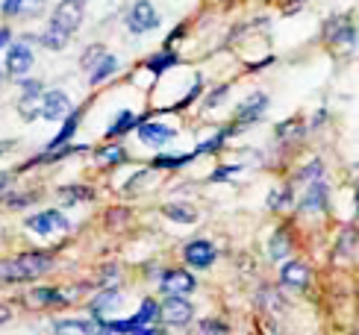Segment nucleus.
Returning a JSON list of instances; mask_svg holds the SVG:
<instances>
[{"mask_svg":"<svg viewBox=\"0 0 359 335\" xmlns=\"http://www.w3.org/2000/svg\"><path fill=\"white\" fill-rule=\"evenodd\" d=\"M194 159H198V156H194V150H191V153H183V156H180V153H174V156H156L151 162V168H154V171H156V168H159V171H171V168H186Z\"/></svg>","mask_w":359,"mask_h":335,"instance_id":"bb28decb","label":"nucleus"},{"mask_svg":"<svg viewBox=\"0 0 359 335\" xmlns=\"http://www.w3.org/2000/svg\"><path fill=\"white\" fill-rule=\"evenodd\" d=\"M9 321H12V309L6 306V303H0V327L9 324Z\"/></svg>","mask_w":359,"mask_h":335,"instance_id":"79ce46f5","label":"nucleus"},{"mask_svg":"<svg viewBox=\"0 0 359 335\" xmlns=\"http://www.w3.org/2000/svg\"><path fill=\"white\" fill-rule=\"evenodd\" d=\"M24 226L29 233H36V235H41V238H48V235H53V233H59V230H71V224H68V218L62 215L59 209H41V212H36V215H29L27 221H24Z\"/></svg>","mask_w":359,"mask_h":335,"instance_id":"7ed1b4c3","label":"nucleus"},{"mask_svg":"<svg viewBox=\"0 0 359 335\" xmlns=\"http://www.w3.org/2000/svg\"><path fill=\"white\" fill-rule=\"evenodd\" d=\"M162 215H165L171 224H194L198 221V212H194V206L183 203V200H171L162 206Z\"/></svg>","mask_w":359,"mask_h":335,"instance_id":"6ab92c4d","label":"nucleus"},{"mask_svg":"<svg viewBox=\"0 0 359 335\" xmlns=\"http://www.w3.org/2000/svg\"><path fill=\"white\" fill-rule=\"evenodd\" d=\"M236 171H242V165H227V168H218V171H212V182H221V179H227L230 174Z\"/></svg>","mask_w":359,"mask_h":335,"instance_id":"58836bf2","label":"nucleus"},{"mask_svg":"<svg viewBox=\"0 0 359 335\" xmlns=\"http://www.w3.org/2000/svg\"><path fill=\"white\" fill-rule=\"evenodd\" d=\"M18 115L24 121H36L41 115V95H21L18 100Z\"/></svg>","mask_w":359,"mask_h":335,"instance_id":"c85d7f7f","label":"nucleus"},{"mask_svg":"<svg viewBox=\"0 0 359 335\" xmlns=\"http://www.w3.org/2000/svg\"><path fill=\"white\" fill-rule=\"evenodd\" d=\"M36 44H41V48L59 53V50H65L68 44H71V36L62 33V29H56V27H48L44 33H36Z\"/></svg>","mask_w":359,"mask_h":335,"instance_id":"aec40b11","label":"nucleus"},{"mask_svg":"<svg viewBox=\"0 0 359 335\" xmlns=\"http://www.w3.org/2000/svg\"><path fill=\"white\" fill-rule=\"evenodd\" d=\"M71 109H74L71 97L65 95L62 88H50V91H44L41 95V118L44 121H62Z\"/></svg>","mask_w":359,"mask_h":335,"instance_id":"9b49d317","label":"nucleus"},{"mask_svg":"<svg viewBox=\"0 0 359 335\" xmlns=\"http://www.w3.org/2000/svg\"><path fill=\"white\" fill-rule=\"evenodd\" d=\"M139 124H142V118L133 112V109H121L115 115V121L107 127V142H112V139H121V135H127V132H133V130H139Z\"/></svg>","mask_w":359,"mask_h":335,"instance_id":"dca6fc26","label":"nucleus"},{"mask_svg":"<svg viewBox=\"0 0 359 335\" xmlns=\"http://www.w3.org/2000/svg\"><path fill=\"white\" fill-rule=\"evenodd\" d=\"M191 317H194V306L189 297H165V303H162V324L189 327Z\"/></svg>","mask_w":359,"mask_h":335,"instance_id":"9d476101","label":"nucleus"},{"mask_svg":"<svg viewBox=\"0 0 359 335\" xmlns=\"http://www.w3.org/2000/svg\"><path fill=\"white\" fill-rule=\"evenodd\" d=\"M27 271L18 265V259H0V282H27Z\"/></svg>","mask_w":359,"mask_h":335,"instance_id":"5701e85b","label":"nucleus"},{"mask_svg":"<svg viewBox=\"0 0 359 335\" xmlns=\"http://www.w3.org/2000/svg\"><path fill=\"white\" fill-rule=\"evenodd\" d=\"M95 156L100 165H118V162H127V150L121 144H109V147H100Z\"/></svg>","mask_w":359,"mask_h":335,"instance_id":"c756f323","label":"nucleus"},{"mask_svg":"<svg viewBox=\"0 0 359 335\" xmlns=\"http://www.w3.org/2000/svg\"><path fill=\"white\" fill-rule=\"evenodd\" d=\"M115 71H118V59H115L112 53H107L92 71H88V83H92V86H100L103 80H109Z\"/></svg>","mask_w":359,"mask_h":335,"instance_id":"4be33fe9","label":"nucleus"},{"mask_svg":"<svg viewBox=\"0 0 359 335\" xmlns=\"http://www.w3.org/2000/svg\"><path fill=\"white\" fill-rule=\"evenodd\" d=\"M9 44H12V29L9 27H0V50L9 48Z\"/></svg>","mask_w":359,"mask_h":335,"instance_id":"a19ab883","label":"nucleus"},{"mask_svg":"<svg viewBox=\"0 0 359 335\" xmlns=\"http://www.w3.org/2000/svg\"><path fill=\"white\" fill-rule=\"evenodd\" d=\"M33 197H36V194H18V197H9V206H12V209L29 206V203H33Z\"/></svg>","mask_w":359,"mask_h":335,"instance_id":"ea45409f","label":"nucleus"},{"mask_svg":"<svg viewBox=\"0 0 359 335\" xmlns=\"http://www.w3.org/2000/svg\"><path fill=\"white\" fill-rule=\"evenodd\" d=\"M268 109V95L265 91H253V95L245 100V103H238V109H236V121H233V130L236 132H242L238 127H245V124H253V121H259Z\"/></svg>","mask_w":359,"mask_h":335,"instance_id":"1a4fd4ad","label":"nucleus"},{"mask_svg":"<svg viewBox=\"0 0 359 335\" xmlns=\"http://www.w3.org/2000/svg\"><path fill=\"white\" fill-rule=\"evenodd\" d=\"M327 203H330V186H327V179H316L297 200V212H324Z\"/></svg>","mask_w":359,"mask_h":335,"instance_id":"f8f14e48","label":"nucleus"},{"mask_svg":"<svg viewBox=\"0 0 359 335\" xmlns=\"http://www.w3.org/2000/svg\"><path fill=\"white\" fill-rule=\"evenodd\" d=\"M27 0H4V6H0V12H4V18H18L21 9H24Z\"/></svg>","mask_w":359,"mask_h":335,"instance_id":"c9c22d12","label":"nucleus"},{"mask_svg":"<svg viewBox=\"0 0 359 335\" xmlns=\"http://www.w3.org/2000/svg\"><path fill=\"white\" fill-rule=\"evenodd\" d=\"M201 329H203V332H209V335H230V329L224 327V324H218V321H203V324H201Z\"/></svg>","mask_w":359,"mask_h":335,"instance_id":"4c0bfd02","label":"nucleus"},{"mask_svg":"<svg viewBox=\"0 0 359 335\" xmlns=\"http://www.w3.org/2000/svg\"><path fill=\"white\" fill-rule=\"evenodd\" d=\"M324 36L330 44H339V48H353L356 44V24L351 15H336L324 24Z\"/></svg>","mask_w":359,"mask_h":335,"instance_id":"423d86ee","label":"nucleus"},{"mask_svg":"<svg viewBox=\"0 0 359 335\" xmlns=\"http://www.w3.org/2000/svg\"><path fill=\"white\" fill-rule=\"evenodd\" d=\"M292 203V189H277L268 194V209H283Z\"/></svg>","mask_w":359,"mask_h":335,"instance_id":"72a5a7b5","label":"nucleus"},{"mask_svg":"<svg viewBox=\"0 0 359 335\" xmlns=\"http://www.w3.org/2000/svg\"><path fill=\"white\" fill-rule=\"evenodd\" d=\"M83 12H86V0H59L56 9L50 12L48 27H56V29H62V33L74 36L83 27Z\"/></svg>","mask_w":359,"mask_h":335,"instance_id":"f03ea898","label":"nucleus"},{"mask_svg":"<svg viewBox=\"0 0 359 335\" xmlns=\"http://www.w3.org/2000/svg\"><path fill=\"white\" fill-rule=\"evenodd\" d=\"M136 135H139V142L144 147L159 150V147H165V144H171L177 139V130L168 127V124H159V121H142Z\"/></svg>","mask_w":359,"mask_h":335,"instance_id":"0eeeda50","label":"nucleus"},{"mask_svg":"<svg viewBox=\"0 0 359 335\" xmlns=\"http://www.w3.org/2000/svg\"><path fill=\"white\" fill-rule=\"evenodd\" d=\"M0 156H4V147H0Z\"/></svg>","mask_w":359,"mask_h":335,"instance_id":"c03bdc74","label":"nucleus"},{"mask_svg":"<svg viewBox=\"0 0 359 335\" xmlns=\"http://www.w3.org/2000/svg\"><path fill=\"white\" fill-rule=\"evenodd\" d=\"M15 259H18V265L27 271L29 280H36V277H41V273L53 271V265H56L53 253H48V250H27V253H18Z\"/></svg>","mask_w":359,"mask_h":335,"instance_id":"ddd939ff","label":"nucleus"},{"mask_svg":"<svg viewBox=\"0 0 359 335\" xmlns=\"http://www.w3.org/2000/svg\"><path fill=\"white\" fill-rule=\"evenodd\" d=\"M183 259L191 265V268H198V271H209L215 265V259H218V250L212 241H206V238H194L189 241V245L183 247Z\"/></svg>","mask_w":359,"mask_h":335,"instance_id":"6e6552de","label":"nucleus"},{"mask_svg":"<svg viewBox=\"0 0 359 335\" xmlns=\"http://www.w3.org/2000/svg\"><path fill=\"white\" fill-rule=\"evenodd\" d=\"M80 121H83V109H71V112L62 118V130H59L53 139H50L48 150H56V147H62V144H71V139H74V135H77V130H80Z\"/></svg>","mask_w":359,"mask_h":335,"instance_id":"4468645a","label":"nucleus"},{"mask_svg":"<svg viewBox=\"0 0 359 335\" xmlns=\"http://www.w3.org/2000/svg\"><path fill=\"white\" fill-rule=\"evenodd\" d=\"M159 24H162V15L151 0H133V6L124 12V27L133 36L154 33V29H159Z\"/></svg>","mask_w":359,"mask_h":335,"instance_id":"f257e3e1","label":"nucleus"},{"mask_svg":"<svg viewBox=\"0 0 359 335\" xmlns=\"http://www.w3.org/2000/svg\"><path fill=\"white\" fill-rule=\"evenodd\" d=\"M294 179L304 182V186H309V182H316V179H324V162L321 159H312L309 165H304L301 171H297Z\"/></svg>","mask_w":359,"mask_h":335,"instance_id":"7c9ffc66","label":"nucleus"},{"mask_svg":"<svg viewBox=\"0 0 359 335\" xmlns=\"http://www.w3.org/2000/svg\"><path fill=\"white\" fill-rule=\"evenodd\" d=\"M230 91H233V86H227V83L212 88V91H209V97L203 100V109H215V106H221L224 97H230Z\"/></svg>","mask_w":359,"mask_h":335,"instance_id":"473e14b6","label":"nucleus"},{"mask_svg":"<svg viewBox=\"0 0 359 335\" xmlns=\"http://www.w3.org/2000/svg\"><path fill=\"white\" fill-rule=\"evenodd\" d=\"M36 56H33V48L21 39V41H12L6 48V59H4V71L9 77H24V74L33 68Z\"/></svg>","mask_w":359,"mask_h":335,"instance_id":"20e7f679","label":"nucleus"},{"mask_svg":"<svg viewBox=\"0 0 359 335\" xmlns=\"http://www.w3.org/2000/svg\"><path fill=\"white\" fill-rule=\"evenodd\" d=\"M280 282L289 288H306L309 285V268L304 262H286L280 271Z\"/></svg>","mask_w":359,"mask_h":335,"instance_id":"a211bd4d","label":"nucleus"},{"mask_svg":"<svg viewBox=\"0 0 359 335\" xmlns=\"http://www.w3.org/2000/svg\"><path fill=\"white\" fill-rule=\"evenodd\" d=\"M121 292H118V288H103V292L88 303V309H92V315L95 317H107V315H112L118 306H121Z\"/></svg>","mask_w":359,"mask_h":335,"instance_id":"f3484780","label":"nucleus"},{"mask_svg":"<svg viewBox=\"0 0 359 335\" xmlns=\"http://www.w3.org/2000/svg\"><path fill=\"white\" fill-rule=\"evenodd\" d=\"M18 88H21V95H44V86L39 80H21Z\"/></svg>","mask_w":359,"mask_h":335,"instance_id":"e433bc0d","label":"nucleus"},{"mask_svg":"<svg viewBox=\"0 0 359 335\" xmlns=\"http://www.w3.org/2000/svg\"><path fill=\"white\" fill-rule=\"evenodd\" d=\"M59 197L71 206V203H83V200H95V189L88 186H62L59 189Z\"/></svg>","mask_w":359,"mask_h":335,"instance_id":"a878e982","label":"nucleus"},{"mask_svg":"<svg viewBox=\"0 0 359 335\" xmlns=\"http://www.w3.org/2000/svg\"><path fill=\"white\" fill-rule=\"evenodd\" d=\"M356 241H359L356 226H345V230H341V235H339V241H336V256H339V259H348V256L353 253V247H356Z\"/></svg>","mask_w":359,"mask_h":335,"instance_id":"cd10ccee","label":"nucleus"},{"mask_svg":"<svg viewBox=\"0 0 359 335\" xmlns=\"http://www.w3.org/2000/svg\"><path fill=\"white\" fill-rule=\"evenodd\" d=\"M194 288H198V280H194L189 271H180V268L165 271L159 280V292L165 297H186L194 292Z\"/></svg>","mask_w":359,"mask_h":335,"instance_id":"39448f33","label":"nucleus"},{"mask_svg":"<svg viewBox=\"0 0 359 335\" xmlns=\"http://www.w3.org/2000/svg\"><path fill=\"white\" fill-rule=\"evenodd\" d=\"M289 253H292V238L286 235V230H277L271 235V241H268V256H271L274 262H280V259Z\"/></svg>","mask_w":359,"mask_h":335,"instance_id":"393cba45","label":"nucleus"},{"mask_svg":"<svg viewBox=\"0 0 359 335\" xmlns=\"http://www.w3.org/2000/svg\"><path fill=\"white\" fill-rule=\"evenodd\" d=\"M41 12H44V0H27L18 18H39Z\"/></svg>","mask_w":359,"mask_h":335,"instance_id":"f704fd0d","label":"nucleus"},{"mask_svg":"<svg viewBox=\"0 0 359 335\" xmlns=\"http://www.w3.org/2000/svg\"><path fill=\"white\" fill-rule=\"evenodd\" d=\"M103 56H107V48H103V44H92V48H86V50H83V56H80V68H83V71H92Z\"/></svg>","mask_w":359,"mask_h":335,"instance_id":"2f4dec72","label":"nucleus"},{"mask_svg":"<svg viewBox=\"0 0 359 335\" xmlns=\"http://www.w3.org/2000/svg\"><path fill=\"white\" fill-rule=\"evenodd\" d=\"M139 321H142V327H156L159 321H162V306L154 300V297H144L142 300V306H139Z\"/></svg>","mask_w":359,"mask_h":335,"instance_id":"b1692460","label":"nucleus"},{"mask_svg":"<svg viewBox=\"0 0 359 335\" xmlns=\"http://www.w3.org/2000/svg\"><path fill=\"white\" fill-rule=\"evenodd\" d=\"M27 306H33V309H44V306H65V297L62 292H56V288H48V285H41V288H33V292H27Z\"/></svg>","mask_w":359,"mask_h":335,"instance_id":"2eb2a0df","label":"nucleus"},{"mask_svg":"<svg viewBox=\"0 0 359 335\" xmlns=\"http://www.w3.org/2000/svg\"><path fill=\"white\" fill-rule=\"evenodd\" d=\"M9 179H12V174H9V171H0V191H4V189L9 186Z\"/></svg>","mask_w":359,"mask_h":335,"instance_id":"37998d69","label":"nucleus"},{"mask_svg":"<svg viewBox=\"0 0 359 335\" xmlns=\"http://www.w3.org/2000/svg\"><path fill=\"white\" fill-rule=\"evenodd\" d=\"M180 65V56L171 50V48H165V50H159V53H154L151 59L144 62V68L151 71V74H156V77H162L168 68H177Z\"/></svg>","mask_w":359,"mask_h":335,"instance_id":"412c9836","label":"nucleus"}]
</instances>
